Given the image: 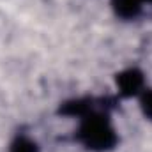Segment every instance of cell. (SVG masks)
<instances>
[{"instance_id":"obj_3","label":"cell","mask_w":152,"mask_h":152,"mask_svg":"<svg viewBox=\"0 0 152 152\" xmlns=\"http://www.w3.org/2000/svg\"><path fill=\"white\" fill-rule=\"evenodd\" d=\"M115 11L122 18H134L140 12L138 0H115Z\"/></svg>"},{"instance_id":"obj_6","label":"cell","mask_w":152,"mask_h":152,"mask_svg":"<svg viewBox=\"0 0 152 152\" xmlns=\"http://www.w3.org/2000/svg\"><path fill=\"white\" fill-rule=\"evenodd\" d=\"M151 2H152V0H151Z\"/></svg>"},{"instance_id":"obj_5","label":"cell","mask_w":152,"mask_h":152,"mask_svg":"<svg viewBox=\"0 0 152 152\" xmlns=\"http://www.w3.org/2000/svg\"><path fill=\"white\" fill-rule=\"evenodd\" d=\"M142 108H143V113L147 115L149 118H152V90H147L142 97Z\"/></svg>"},{"instance_id":"obj_1","label":"cell","mask_w":152,"mask_h":152,"mask_svg":"<svg viewBox=\"0 0 152 152\" xmlns=\"http://www.w3.org/2000/svg\"><path fill=\"white\" fill-rule=\"evenodd\" d=\"M80 140L92 151H108L117 143V134L108 124L106 117H87L80 127Z\"/></svg>"},{"instance_id":"obj_2","label":"cell","mask_w":152,"mask_h":152,"mask_svg":"<svg viewBox=\"0 0 152 152\" xmlns=\"http://www.w3.org/2000/svg\"><path fill=\"white\" fill-rule=\"evenodd\" d=\"M117 85L122 96H134L143 87V76L136 69H127L117 76Z\"/></svg>"},{"instance_id":"obj_4","label":"cell","mask_w":152,"mask_h":152,"mask_svg":"<svg viewBox=\"0 0 152 152\" xmlns=\"http://www.w3.org/2000/svg\"><path fill=\"white\" fill-rule=\"evenodd\" d=\"M9 152H39V149L32 140H28V138H25V136H18V138L12 142Z\"/></svg>"}]
</instances>
